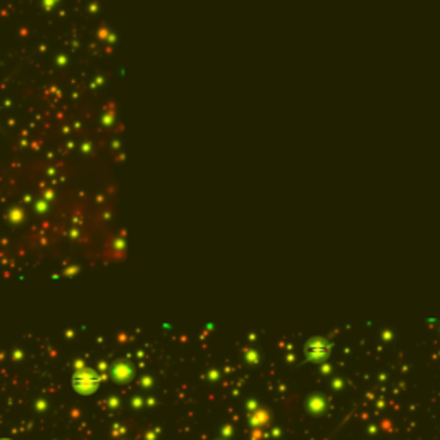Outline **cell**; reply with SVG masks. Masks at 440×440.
<instances>
[{"mask_svg":"<svg viewBox=\"0 0 440 440\" xmlns=\"http://www.w3.org/2000/svg\"><path fill=\"white\" fill-rule=\"evenodd\" d=\"M95 384H96V380H95V377H93L91 373H79L78 377L74 378L76 387L79 388V385H82V387H85V390H86V387L95 388Z\"/></svg>","mask_w":440,"mask_h":440,"instance_id":"1","label":"cell"}]
</instances>
